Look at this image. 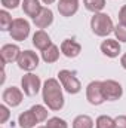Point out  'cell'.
Returning a JSON list of instances; mask_svg holds the SVG:
<instances>
[{
    "instance_id": "44dd1931",
    "label": "cell",
    "mask_w": 126,
    "mask_h": 128,
    "mask_svg": "<svg viewBox=\"0 0 126 128\" xmlns=\"http://www.w3.org/2000/svg\"><path fill=\"white\" fill-rule=\"evenodd\" d=\"M83 4L88 10L94 12V14H98L104 9L105 6V0H83Z\"/></svg>"
},
{
    "instance_id": "52a82bcc",
    "label": "cell",
    "mask_w": 126,
    "mask_h": 128,
    "mask_svg": "<svg viewBox=\"0 0 126 128\" xmlns=\"http://www.w3.org/2000/svg\"><path fill=\"white\" fill-rule=\"evenodd\" d=\"M102 92L107 101H116L123 96V88L119 82L113 79H107L102 80Z\"/></svg>"
},
{
    "instance_id": "277c9868",
    "label": "cell",
    "mask_w": 126,
    "mask_h": 128,
    "mask_svg": "<svg viewBox=\"0 0 126 128\" xmlns=\"http://www.w3.org/2000/svg\"><path fill=\"white\" fill-rule=\"evenodd\" d=\"M10 37L16 42H22L28 37L30 34V22L24 18H16L13 20V24H12V28H10Z\"/></svg>"
},
{
    "instance_id": "6da1fadb",
    "label": "cell",
    "mask_w": 126,
    "mask_h": 128,
    "mask_svg": "<svg viewBox=\"0 0 126 128\" xmlns=\"http://www.w3.org/2000/svg\"><path fill=\"white\" fill-rule=\"evenodd\" d=\"M42 96L45 104L51 109V110H61L64 107V94H63V85L54 79L49 78L45 80L43 88H42Z\"/></svg>"
},
{
    "instance_id": "f546056e",
    "label": "cell",
    "mask_w": 126,
    "mask_h": 128,
    "mask_svg": "<svg viewBox=\"0 0 126 128\" xmlns=\"http://www.w3.org/2000/svg\"><path fill=\"white\" fill-rule=\"evenodd\" d=\"M120 64H122V67L126 70V54L122 55V58H120Z\"/></svg>"
},
{
    "instance_id": "ba28073f",
    "label": "cell",
    "mask_w": 126,
    "mask_h": 128,
    "mask_svg": "<svg viewBox=\"0 0 126 128\" xmlns=\"http://www.w3.org/2000/svg\"><path fill=\"white\" fill-rule=\"evenodd\" d=\"M18 67L21 70H25V72H31L34 70L37 66H39V57L36 52H33L30 49L27 51H21V55L18 58Z\"/></svg>"
},
{
    "instance_id": "5bb4252c",
    "label": "cell",
    "mask_w": 126,
    "mask_h": 128,
    "mask_svg": "<svg viewBox=\"0 0 126 128\" xmlns=\"http://www.w3.org/2000/svg\"><path fill=\"white\" fill-rule=\"evenodd\" d=\"M33 45L39 49V51H45L48 49L51 45H52V40H51V36L45 30H37V32L33 34Z\"/></svg>"
},
{
    "instance_id": "7c38bea8",
    "label": "cell",
    "mask_w": 126,
    "mask_h": 128,
    "mask_svg": "<svg viewBox=\"0 0 126 128\" xmlns=\"http://www.w3.org/2000/svg\"><path fill=\"white\" fill-rule=\"evenodd\" d=\"M61 52H63L67 58H76L82 52V46L76 40L65 39V40H63V43H61Z\"/></svg>"
},
{
    "instance_id": "7402d4cb",
    "label": "cell",
    "mask_w": 126,
    "mask_h": 128,
    "mask_svg": "<svg viewBox=\"0 0 126 128\" xmlns=\"http://www.w3.org/2000/svg\"><path fill=\"white\" fill-rule=\"evenodd\" d=\"M95 127L96 128H116L114 127V119L108 115H101L96 118L95 121Z\"/></svg>"
},
{
    "instance_id": "8fae6325",
    "label": "cell",
    "mask_w": 126,
    "mask_h": 128,
    "mask_svg": "<svg viewBox=\"0 0 126 128\" xmlns=\"http://www.w3.org/2000/svg\"><path fill=\"white\" fill-rule=\"evenodd\" d=\"M33 22H34V26H36L37 28L43 30V28L49 27V26L54 22V12H52L49 8H43V9L40 10V14H39L36 18H33Z\"/></svg>"
},
{
    "instance_id": "f1b7e54d",
    "label": "cell",
    "mask_w": 126,
    "mask_h": 128,
    "mask_svg": "<svg viewBox=\"0 0 126 128\" xmlns=\"http://www.w3.org/2000/svg\"><path fill=\"white\" fill-rule=\"evenodd\" d=\"M119 24L126 26V4L122 6V9L119 10Z\"/></svg>"
},
{
    "instance_id": "e0dca14e",
    "label": "cell",
    "mask_w": 126,
    "mask_h": 128,
    "mask_svg": "<svg viewBox=\"0 0 126 128\" xmlns=\"http://www.w3.org/2000/svg\"><path fill=\"white\" fill-rule=\"evenodd\" d=\"M42 4L39 0H24L22 2V10L27 16H31V18H36L40 10H42Z\"/></svg>"
},
{
    "instance_id": "603a6c76",
    "label": "cell",
    "mask_w": 126,
    "mask_h": 128,
    "mask_svg": "<svg viewBox=\"0 0 126 128\" xmlns=\"http://www.w3.org/2000/svg\"><path fill=\"white\" fill-rule=\"evenodd\" d=\"M31 110H33V113L36 115V118L39 119V122H43V121L48 119V109L43 107L42 104H34L31 107Z\"/></svg>"
},
{
    "instance_id": "5b68a950",
    "label": "cell",
    "mask_w": 126,
    "mask_h": 128,
    "mask_svg": "<svg viewBox=\"0 0 126 128\" xmlns=\"http://www.w3.org/2000/svg\"><path fill=\"white\" fill-rule=\"evenodd\" d=\"M21 88H22L25 96H28V97L37 96V92L42 88V80H40L39 76H36L33 73H27L21 79Z\"/></svg>"
},
{
    "instance_id": "d6986e66",
    "label": "cell",
    "mask_w": 126,
    "mask_h": 128,
    "mask_svg": "<svg viewBox=\"0 0 126 128\" xmlns=\"http://www.w3.org/2000/svg\"><path fill=\"white\" fill-rule=\"evenodd\" d=\"M73 128H94V119L88 115H79L73 121Z\"/></svg>"
},
{
    "instance_id": "ac0fdd59",
    "label": "cell",
    "mask_w": 126,
    "mask_h": 128,
    "mask_svg": "<svg viewBox=\"0 0 126 128\" xmlns=\"http://www.w3.org/2000/svg\"><path fill=\"white\" fill-rule=\"evenodd\" d=\"M58 58H60V48H58L57 45H54V43H52L48 49H45V51L42 52V60L48 64L58 61Z\"/></svg>"
},
{
    "instance_id": "d4e9b609",
    "label": "cell",
    "mask_w": 126,
    "mask_h": 128,
    "mask_svg": "<svg viewBox=\"0 0 126 128\" xmlns=\"http://www.w3.org/2000/svg\"><path fill=\"white\" fill-rule=\"evenodd\" d=\"M114 34H116V39L119 42H125L126 43V26L119 24L117 27H114Z\"/></svg>"
},
{
    "instance_id": "7a4b0ae2",
    "label": "cell",
    "mask_w": 126,
    "mask_h": 128,
    "mask_svg": "<svg viewBox=\"0 0 126 128\" xmlns=\"http://www.w3.org/2000/svg\"><path fill=\"white\" fill-rule=\"evenodd\" d=\"M91 28L92 32L99 36V37H105L108 36L110 33L114 32V24L111 21V18L104 14V12H98V14H94L92 20H91Z\"/></svg>"
},
{
    "instance_id": "9a60e30c",
    "label": "cell",
    "mask_w": 126,
    "mask_h": 128,
    "mask_svg": "<svg viewBox=\"0 0 126 128\" xmlns=\"http://www.w3.org/2000/svg\"><path fill=\"white\" fill-rule=\"evenodd\" d=\"M79 9V2L76 0H60L58 2V12L63 16H73Z\"/></svg>"
},
{
    "instance_id": "cb8c5ba5",
    "label": "cell",
    "mask_w": 126,
    "mask_h": 128,
    "mask_svg": "<svg viewBox=\"0 0 126 128\" xmlns=\"http://www.w3.org/2000/svg\"><path fill=\"white\" fill-rule=\"evenodd\" d=\"M46 127L48 128H68V124H67L64 119H61V118L54 116V118H49V119H48Z\"/></svg>"
},
{
    "instance_id": "83f0119b",
    "label": "cell",
    "mask_w": 126,
    "mask_h": 128,
    "mask_svg": "<svg viewBox=\"0 0 126 128\" xmlns=\"http://www.w3.org/2000/svg\"><path fill=\"white\" fill-rule=\"evenodd\" d=\"M114 127L116 128H126V115H119L114 118Z\"/></svg>"
},
{
    "instance_id": "2e32d148",
    "label": "cell",
    "mask_w": 126,
    "mask_h": 128,
    "mask_svg": "<svg viewBox=\"0 0 126 128\" xmlns=\"http://www.w3.org/2000/svg\"><path fill=\"white\" fill-rule=\"evenodd\" d=\"M18 124L21 128H34L36 124H39V119L36 118V115L33 113V110H25L18 116Z\"/></svg>"
},
{
    "instance_id": "4dcf8cb0",
    "label": "cell",
    "mask_w": 126,
    "mask_h": 128,
    "mask_svg": "<svg viewBox=\"0 0 126 128\" xmlns=\"http://www.w3.org/2000/svg\"><path fill=\"white\" fill-rule=\"evenodd\" d=\"M45 4H52V3H55V0H42Z\"/></svg>"
},
{
    "instance_id": "9c48e42d",
    "label": "cell",
    "mask_w": 126,
    "mask_h": 128,
    "mask_svg": "<svg viewBox=\"0 0 126 128\" xmlns=\"http://www.w3.org/2000/svg\"><path fill=\"white\" fill-rule=\"evenodd\" d=\"M19 55H21V49H19L18 45H13V43L3 45L1 49H0V58H1V63L3 64L18 61Z\"/></svg>"
},
{
    "instance_id": "484cf974",
    "label": "cell",
    "mask_w": 126,
    "mask_h": 128,
    "mask_svg": "<svg viewBox=\"0 0 126 128\" xmlns=\"http://www.w3.org/2000/svg\"><path fill=\"white\" fill-rule=\"evenodd\" d=\"M10 116V112L7 109V104H1L0 106V124H4Z\"/></svg>"
},
{
    "instance_id": "4316f807",
    "label": "cell",
    "mask_w": 126,
    "mask_h": 128,
    "mask_svg": "<svg viewBox=\"0 0 126 128\" xmlns=\"http://www.w3.org/2000/svg\"><path fill=\"white\" fill-rule=\"evenodd\" d=\"M0 2L4 9H15V8H18L21 0H0Z\"/></svg>"
},
{
    "instance_id": "4fadbf2b",
    "label": "cell",
    "mask_w": 126,
    "mask_h": 128,
    "mask_svg": "<svg viewBox=\"0 0 126 128\" xmlns=\"http://www.w3.org/2000/svg\"><path fill=\"white\" fill-rule=\"evenodd\" d=\"M101 52L110 58H116L120 54V43L117 39H107L101 43Z\"/></svg>"
},
{
    "instance_id": "1f68e13d",
    "label": "cell",
    "mask_w": 126,
    "mask_h": 128,
    "mask_svg": "<svg viewBox=\"0 0 126 128\" xmlns=\"http://www.w3.org/2000/svg\"><path fill=\"white\" fill-rule=\"evenodd\" d=\"M37 128H48V127H46V125H45V127H37Z\"/></svg>"
},
{
    "instance_id": "d6a6232c",
    "label": "cell",
    "mask_w": 126,
    "mask_h": 128,
    "mask_svg": "<svg viewBox=\"0 0 126 128\" xmlns=\"http://www.w3.org/2000/svg\"><path fill=\"white\" fill-rule=\"evenodd\" d=\"M76 2H79V0H76Z\"/></svg>"
},
{
    "instance_id": "8992f818",
    "label": "cell",
    "mask_w": 126,
    "mask_h": 128,
    "mask_svg": "<svg viewBox=\"0 0 126 128\" xmlns=\"http://www.w3.org/2000/svg\"><path fill=\"white\" fill-rule=\"evenodd\" d=\"M86 98L91 104L99 106L105 101V97L102 92V82L101 80H94L86 86Z\"/></svg>"
},
{
    "instance_id": "ffe728a7",
    "label": "cell",
    "mask_w": 126,
    "mask_h": 128,
    "mask_svg": "<svg viewBox=\"0 0 126 128\" xmlns=\"http://www.w3.org/2000/svg\"><path fill=\"white\" fill-rule=\"evenodd\" d=\"M12 24H13V20H12L10 14L6 9L0 10V30L1 32H10Z\"/></svg>"
},
{
    "instance_id": "3957f363",
    "label": "cell",
    "mask_w": 126,
    "mask_h": 128,
    "mask_svg": "<svg viewBox=\"0 0 126 128\" xmlns=\"http://www.w3.org/2000/svg\"><path fill=\"white\" fill-rule=\"evenodd\" d=\"M58 78H60V82H61L63 88L68 92V94H77V92L82 90V84H80V80L76 78V73H74V72H70V70H60Z\"/></svg>"
},
{
    "instance_id": "30bf717a",
    "label": "cell",
    "mask_w": 126,
    "mask_h": 128,
    "mask_svg": "<svg viewBox=\"0 0 126 128\" xmlns=\"http://www.w3.org/2000/svg\"><path fill=\"white\" fill-rule=\"evenodd\" d=\"M22 91L16 86H9L3 91L1 98H3V103L10 106V107H16L22 103Z\"/></svg>"
}]
</instances>
